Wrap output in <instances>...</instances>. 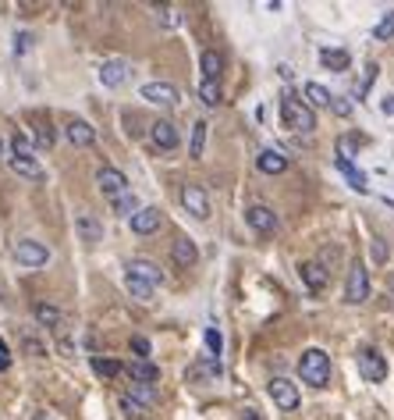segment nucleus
<instances>
[{"instance_id":"nucleus-1","label":"nucleus","mask_w":394,"mask_h":420,"mask_svg":"<svg viewBox=\"0 0 394 420\" xmlns=\"http://www.w3.org/2000/svg\"><path fill=\"white\" fill-rule=\"evenodd\" d=\"M281 121H284L288 132H298V136H309V132L316 128V114H313V107H309L305 100L291 96V93L281 96Z\"/></svg>"},{"instance_id":"nucleus-2","label":"nucleus","mask_w":394,"mask_h":420,"mask_svg":"<svg viewBox=\"0 0 394 420\" xmlns=\"http://www.w3.org/2000/svg\"><path fill=\"white\" fill-rule=\"evenodd\" d=\"M298 377L313 388H327L330 385V356L323 349H305L298 356Z\"/></svg>"},{"instance_id":"nucleus-3","label":"nucleus","mask_w":394,"mask_h":420,"mask_svg":"<svg viewBox=\"0 0 394 420\" xmlns=\"http://www.w3.org/2000/svg\"><path fill=\"white\" fill-rule=\"evenodd\" d=\"M8 164H11V171L22 175V178H33V182L43 178V167H40V160L33 157V143H29L26 136H15V139H11V157H8Z\"/></svg>"},{"instance_id":"nucleus-4","label":"nucleus","mask_w":394,"mask_h":420,"mask_svg":"<svg viewBox=\"0 0 394 420\" xmlns=\"http://www.w3.org/2000/svg\"><path fill=\"white\" fill-rule=\"evenodd\" d=\"M366 299H369V271H366V264H362V260H355V264L348 267V282H344V303L359 306V303H366Z\"/></svg>"},{"instance_id":"nucleus-5","label":"nucleus","mask_w":394,"mask_h":420,"mask_svg":"<svg viewBox=\"0 0 394 420\" xmlns=\"http://www.w3.org/2000/svg\"><path fill=\"white\" fill-rule=\"evenodd\" d=\"M355 367H359V374H362L366 381H373V385L387 377V360H383V353L373 349V346H366V349L355 353Z\"/></svg>"},{"instance_id":"nucleus-6","label":"nucleus","mask_w":394,"mask_h":420,"mask_svg":"<svg viewBox=\"0 0 394 420\" xmlns=\"http://www.w3.org/2000/svg\"><path fill=\"white\" fill-rule=\"evenodd\" d=\"M15 260H18L22 267H47L50 250H47L43 243H36V239H22V243L15 246Z\"/></svg>"},{"instance_id":"nucleus-7","label":"nucleus","mask_w":394,"mask_h":420,"mask_svg":"<svg viewBox=\"0 0 394 420\" xmlns=\"http://www.w3.org/2000/svg\"><path fill=\"white\" fill-rule=\"evenodd\" d=\"M96 185H100V192H103L107 199H118V196L128 192V178H125V171H118V167H100V171H96Z\"/></svg>"},{"instance_id":"nucleus-8","label":"nucleus","mask_w":394,"mask_h":420,"mask_svg":"<svg viewBox=\"0 0 394 420\" xmlns=\"http://www.w3.org/2000/svg\"><path fill=\"white\" fill-rule=\"evenodd\" d=\"M266 392H270V399H274L281 409H288V413H291V409H298V402H302V399H298V388H295L288 377H270Z\"/></svg>"},{"instance_id":"nucleus-9","label":"nucleus","mask_w":394,"mask_h":420,"mask_svg":"<svg viewBox=\"0 0 394 420\" xmlns=\"http://www.w3.org/2000/svg\"><path fill=\"white\" fill-rule=\"evenodd\" d=\"M181 203H185V210H188L196 221H206L210 218V199H206V192L199 185H181Z\"/></svg>"},{"instance_id":"nucleus-10","label":"nucleus","mask_w":394,"mask_h":420,"mask_svg":"<svg viewBox=\"0 0 394 420\" xmlns=\"http://www.w3.org/2000/svg\"><path fill=\"white\" fill-rule=\"evenodd\" d=\"M245 221H249V228L259 232V236H274L277 225H281L270 206H249V210H245Z\"/></svg>"},{"instance_id":"nucleus-11","label":"nucleus","mask_w":394,"mask_h":420,"mask_svg":"<svg viewBox=\"0 0 394 420\" xmlns=\"http://www.w3.org/2000/svg\"><path fill=\"white\" fill-rule=\"evenodd\" d=\"M128 221H132V232H135V236H153L164 218H160L157 206H139V214H132Z\"/></svg>"},{"instance_id":"nucleus-12","label":"nucleus","mask_w":394,"mask_h":420,"mask_svg":"<svg viewBox=\"0 0 394 420\" xmlns=\"http://www.w3.org/2000/svg\"><path fill=\"white\" fill-rule=\"evenodd\" d=\"M142 100L174 107V104H178V89H174L171 82H146V86H142Z\"/></svg>"},{"instance_id":"nucleus-13","label":"nucleus","mask_w":394,"mask_h":420,"mask_svg":"<svg viewBox=\"0 0 394 420\" xmlns=\"http://www.w3.org/2000/svg\"><path fill=\"white\" fill-rule=\"evenodd\" d=\"M64 136H68L72 146H93V143H96V128H93L89 121H82V118H72V121L64 125Z\"/></svg>"},{"instance_id":"nucleus-14","label":"nucleus","mask_w":394,"mask_h":420,"mask_svg":"<svg viewBox=\"0 0 394 420\" xmlns=\"http://www.w3.org/2000/svg\"><path fill=\"white\" fill-rule=\"evenodd\" d=\"M150 139H153V146H160V150H174V146H178V128H174L171 121H153V125H150Z\"/></svg>"},{"instance_id":"nucleus-15","label":"nucleus","mask_w":394,"mask_h":420,"mask_svg":"<svg viewBox=\"0 0 394 420\" xmlns=\"http://www.w3.org/2000/svg\"><path fill=\"white\" fill-rule=\"evenodd\" d=\"M128 278H139V282H146V285H160L164 282V275H160V267L153 264V260H132L128 264Z\"/></svg>"},{"instance_id":"nucleus-16","label":"nucleus","mask_w":394,"mask_h":420,"mask_svg":"<svg viewBox=\"0 0 394 420\" xmlns=\"http://www.w3.org/2000/svg\"><path fill=\"white\" fill-rule=\"evenodd\" d=\"M298 278L305 282V289H309V292H323V285H327V271H323L316 260L298 264Z\"/></svg>"},{"instance_id":"nucleus-17","label":"nucleus","mask_w":394,"mask_h":420,"mask_svg":"<svg viewBox=\"0 0 394 420\" xmlns=\"http://www.w3.org/2000/svg\"><path fill=\"white\" fill-rule=\"evenodd\" d=\"M125 79H128V65H125L121 57H114V61H103V65H100V82H103V86H111V89H114V86H121Z\"/></svg>"},{"instance_id":"nucleus-18","label":"nucleus","mask_w":394,"mask_h":420,"mask_svg":"<svg viewBox=\"0 0 394 420\" xmlns=\"http://www.w3.org/2000/svg\"><path fill=\"white\" fill-rule=\"evenodd\" d=\"M256 167H259L263 175H284V171H288V157H284L281 150H263V153L256 157Z\"/></svg>"},{"instance_id":"nucleus-19","label":"nucleus","mask_w":394,"mask_h":420,"mask_svg":"<svg viewBox=\"0 0 394 420\" xmlns=\"http://www.w3.org/2000/svg\"><path fill=\"white\" fill-rule=\"evenodd\" d=\"M75 232H79V239L89 243V246L103 239V225H100L93 214H79V218H75Z\"/></svg>"},{"instance_id":"nucleus-20","label":"nucleus","mask_w":394,"mask_h":420,"mask_svg":"<svg viewBox=\"0 0 394 420\" xmlns=\"http://www.w3.org/2000/svg\"><path fill=\"white\" fill-rule=\"evenodd\" d=\"M128 377L135 385H153V381H160V367L150 363V360H132L128 363Z\"/></svg>"},{"instance_id":"nucleus-21","label":"nucleus","mask_w":394,"mask_h":420,"mask_svg":"<svg viewBox=\"0 0 394 420\" xmlns=\"http://www.w3.org/2000/svg\"><path fill=\"white\" fill-rule=\"evenodd\" d=\"M171 253H174V264H178V267H192V264L199 260V246H196L192 239H185V236L174 239V250H171Z\"/></svg>"},{"instance_id":"nucleus-22","label":"nucleus","mask_w":394,"mask_h":420,"mask_svg":"<svg viewBox=\"0 0 394 420\" xmlns=\"http://www.w3.org/2000/svg\"><path fill=\"white\" fill-rule=\"evenodd\" d=\"M217 374H220V360H213V356H203L199 363L188 367V381H206V377H217Z\"/></svg>"},{"instance_id":"nucleus-23","label":"nucleus","mask_w":394,"mask_h":420,"mask_svg":"<svg viewBox=\"0 0 394 420\" xmlns=\"http://www.w3.org/2000/svg\"><path fill=\"white\" fill-rule=\"evenodd\" d=\"M320 65L330 68V72H348L351 54H348V50H320Z\"/></svg>"},{"instance_id":"nucleus-24","label":"nucleus","mask_w":394,"mask_h":420,"mask_svg":"<svg viewBox=\"0 0 394 420\" xmlns=\"http://www.w3.org/2000/svg\"><path fill=\"white\" fill-rule=\"evenodd\" d=\"M334 164H337V171L348 178V185H351L355 192H369V185H366V175H362V171H359L351 160H334Z\"/></svg>"},{"instance_id":"nucleus-25","label":"nucleus","mask_w":394,"mask_h":420,"mask_svg":"<svg viewBox=\"0 0 394 420\" xmlns=\"http://www.w3.org/2000/svg\"><path fill=\"white\" fill-rule=\"evenodd\" d=\"M33 314H36V321H40V324H47V328H57V324H61V310H57V306H50V303H36V306H33Z\"/></svg>"},{"instance_id":"nucleus-26","label":"nucleus","mask_w":394,"mask_h":420,"mask_svg":"<svg viewBox=\"0 0 394 420\" xmlns=\"http://www.w3.org/2000/svg\"><path fill=\"white\" fill-rule=\"evenodd\" d=\"M111 203H114V210H118L121 218H132V214H139V199H135V192H132V189H128L125 196L111 199Z\"/></svg>"},{"instance_id":"nucleus-27","label":"nucleus","mask_w":394,"mask_h":420,"mask_svg":"<svg viewBox=\"0 0 394 420\" xmlns=\"http://www.w3.org/2000/svg\"><path fill=\"white\" fill-rule=\"evenodd\" d=\"M206 128H210L206 121H196V125H192V146H188V157H196V160L203 157V146H206Z\"/></svg>"},{"instance_id":"nucleus-28","label":"nucleus","mask_w":394,"mask_h":420,"mask_svg":"<svg viewBox=\"0 0 394 420\" xmlns=\"http://www.w3.org/2000/svg\"><path fill=\"white\" fill-rule=\"evenodd\" d=\"M157 395H160V392H157L153 385H132V392H128V399H132V402H139V406H153V402H157Z\"/></svg>"},{"instance_id":"nucleus-29","label":"nucleus","mask_w":394,"mask_h":420,"mask_svg":"<svg viewBox=\"0 0 394 420\" xmlns=\"http://www.w3.org/2000/svg\"><path fill=\"white\" fill-rule=\"evenodd\" d=\"M199 65H203V75H206V82H217V75H220V57H217L213 50H203Z\"/></svg>"},{"instance_id":"nucleus-30","label":"nucleus","mask_w":394,"mask_h":420,"mask_svg":"<svg viewBox=\"0 0 394 420\" xmlns=\"http://www.w3.org/2000/svg\"><path fill=\"white\" fill-rule=\"evenodd\" d=\"M305 96H309V104H313V107H330V100H334V96L320 86V82H309V86H305Z\"/></svg>"},{"instance_id":"nucleus-31","label":"nucleus","mask_w":394,"mask_h":420,"mask_svg":"<svg viewBox=\"0 0 394 420\" xmlns=\"http://www.w3.org/2000/svg\"><path fill=\"white\" fill-rule=\"evenodd\" d=\"M394 36V11H387L376 26H373V40H390Z\"/></svg>"},{"instance_id":"nucleus-32","label":"nucleus","mask_w":394,"mask_h":420,"mask_svg":"<svg viewBox=\"0 0 394 420\" xmlns=\"http://www.w3.org/2000/svg\"><path fill=\"white\" fill-rule=\"evenodd\" d=\"M199 96H203V104H206V107H217V104H220V86L203 79V86H199Z\"/></svg>"},{"instance_id":"nucleus-33","label":"nucleus","mask_w":394,"mask_h":420,"mask_svg":"<svg viewBox=\"0 0 394 420\" xmlns=\"http://www.w3.org/2000/svg\"><path fill=\"white\" fill-rule=\"evenodd\" d=\"M125 289H128L135 299H150V296H153V285H146V282H139V278H128V275H125Z\"/></svg>"},{"instance_id":"nucleus-34","label":"nucleus","mask_w":394,"mask_h":420,"mask_svg":"<svg viewBox=\"0 0 394 420\" xmlns=\"http://www.w3.org/2000/svg\"><path fill=\"white\" fill-rule=\"evenodd\" d=\"M93 370H96L100 377H118V374H121V363H118V360H100V356H96V360H93Z\"/></svg>"},{"instance_id":"nucleus-35","label":"nucleus","mask_w":394,"mask_h":420,"mask_svg":"<svg viewBox=\"0 0 394 420\" xmlns=\"http://www.w3.org/2000/svg\"><path fill=\"white\" fill-rule=\"evenodd\" d=\"M203 338H206V349H210V356H213V360H220V349H224V338H220V331H217V328H206V335H203Z\"/></svg>"},{"instance_id":"nucleus-36","label":"nucleus","mask_w":394,"mask_h":420,"mask_svg":"<svg viewBox=\"0 0 394 420\" xmlns=\"http://www.w3.org/2000/svg\"><path fill=\"white\" fill-rule=\"evenodd\" d=\"M36 143H40V146H47V150L54 146V125H50V121H40V132H36Z\"/></svg>"},{"instance_id":"nucleus-37","label":"nucleus","mask_w":394,"mask_h":420,"mask_svg":"<svg viewBox=\"0 0 394 420\" xmlns=\"http://www.w3.org/2000/svg\"><path fill=\"white\" fill-rule=\"evenodd\" d=\"M118 406H121V413H125L128 420H139V413H142V406H139V402H132L128 395H121V399H118Z\"/></svg>"},{"instance_id":"nucleus-38","label":"nucleus","mask_w":394,"mask_h":420,"mask_svg":"<svg viewBox=\"0 0 394 420\" xmlns=\"http://www.w3.org/2000/svg\"><path fill=\"white\" fill-rule=\"evenodd\" d=\"M29 47H33V36H29V33H18V36H15V57L29 54Z\"/></svg>"},{"instance_id":"nucleus-39","label":"nucleus","mask_w":394,"mask_h":420,"mask_svg":"<svg viewBox=\"0 0 394 420\" xmlns=\"http://www.w3.org/2000/svg\"><path fill=\"white\" fill-rule=\"evenodd\" d=\"M330 107H334V114H341V118H348V114H351V104H348V100H337V96H334V100H330Z\"/></svg>"},{"instance_id":"nucleus-40","label":"nucleus","mask_w":394,"mask_h":420,"mask_svg":"<svg viewBox=\"0 0 394 420\" xmlns=\"http://www.w3.org/2000/svg\"><path fill=\"white\" fill-rule=\"evenodd\" d=\"M373 257H376V264L387 260V246H383V239H373Z\"/></svg>"},{"instance_id":"nucleus-41","label":"nucleus","mask_w":394,"mask_h":420,"mask_svg":"<svg viewBox=\"0 0 394 420\" xmlns=\"http://www.w3.org/2000/svg\"><path fill=\"white\" fill-rule=\"evenodd\" d=\"M132 349H135L139 356H150V342H146L142 335H135V338H132Z\"/></svg>"},{"instance_id":"nucleus-42","label":"nucleus","mask_w":394,"mask_h":420,"mask_svg":"<svg viewBox=\"0 0 394 420\" xmlns=\"http://www.w3.org/2000/svg\"><path fill=\"white\" fill-rule=\"evenodd\" d=\"M11 367V356H8V346L0 342V370H8Z\"/></svg>"},{"instance_id":"nucleus-43","label":"nucleus","mask_w":394,"mask_h":420,"mask_svg":"<svg viewBox=\"0 0 394 420\" xmlns=\"http://www.w3.org/2000/svg\"><path fill=\"white\" fill-rule=\"evenodd\" d=\"M380 111H383V114H394V96H387V100L380 104Z\"/></svg>"},{"instance_id":"nucleus-44","label":"nucleus","mask_w":394,"mask_h":420,"mask_svg":"<svg viewBox=\"0 0 394 420\" xmlns=\"http://www.w3.org/2000/svg\"><path fill=\"white\" fill-rule=\"evenodd\" d=\"M242 420H259V413L256 409H242Z\"/></svg>"},{"instance_id":"nucleus-45","label":"nucleus","mask_w":394,"mask_h":420,"mask_svg":"<svg viewBox=\"0 0 394 420\" xmlns=\"http://www.w3.org/2000/svg\"><path fill=\"white\" fill-rule=\"evenodd\" d=\"M33 420H54V416H50L47 409H40V413H33Z\"/></svg>"},{"instance_id":"nucleus-46","label":"nucleus","mask_w":394,"mask_h":420,"mask_svg":"<svg viewBox=\"0 0 394 420\" xmlns=\"http://www.w3.org/2000/svg\"><path fill=\"white\" fill-rule=\"evenodd\" d=\"M0 157H4V143H0Z\"/></svg>"}]
</instances>
